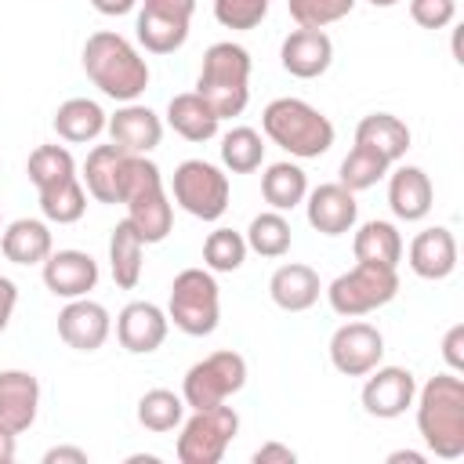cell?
<instances>
[{"label":"cell","mask_w":464,"mask_h":464,"mask_svg":"<svg viewBox=\"0 0 464 464\" xmlns=\"http://www.w3.org/2000/svg\"><path fill=\"white\" fill-rule=\"evenodd\" d=\"M417 431L439 460L464 457V381L446 370L417 392Z\"/></svg>","instance_id":"cell-1"},{"label":"cell","mask_w":464,"mask_h":464,"mask_svg":"<svg viewBox=\"0 0 464 464\" xmlns=\"http://www.w3.org/2000/svg\"><path fill=\"white\" fill-rule=\"evenodd\" d=\"M83 72L102 94L116 102H134L149 87V62L138 54V47L127 36L112 29H98L87 36Z\"/></svg>","instance_id":"cell-2"},{"label":"cell","mask_w":464,"mask_h":464,"mask_svg":"<svg viewBox=\"0 0 464 464\" xmlns=\"http://www.w3.org/2000/svg\"><path fill=\"white\" fill-rule=\"evenodd\" d=\"M120 203L127 207V221L145 243H163L174 225V207L163 188V174L152 160L145 156H127L123 167V185H120Z\"/></svg>","instance_id":"cell-3"},{"label":"cell","mask_w":464,"mask_h":464,"mask_svg":"<svg viewBox=\"0 0 464 464\" xmlns=\"http://www.w3.org/2000/svg\"><path fill=\"white\" fill-rule=\"evenodd\" d=\"M196 94L214 109L218 120L239 116L250 102V51L232 40L210 44L199 65Z\"/></svg>","instance_id":"cell-4"},{"label":"cell","mask_w":464,"mask_h":464,"mask_svg":"<svg viewBox=\"0 0 464 464\" xmlns=\"http://www.w3.org/2000/svg\"><path fill=\"white\" fill-rule=\"evenodd\" d=\"M261 130L272 145L297 160H315L334 145V123L304 98H276L261 112Z\"/></svg>","instance_id":"cell-5"},{"label":"cell","mask_w":464,"mask_h":464,"mask_svg":"<svg viewBox=\"0 0 464 464\" xmlns=\"http://www.w3.org/2000/svg\"><path fill=\"white\" fill-rule=\"evenodd\" d=\"M167 319L188 337H207L218 330L221 294L210 268H185L174 276L167 297Z\"/></svg>","instance_id":"cell-6"},{"label":"cell","mask_w":464,"mask_h":464,"mask_svg":"<svg viewBox=\"0 0 464 464\" xmlns=\"http://www.w3.org/2000/svg\"><path fill=\"white\" fill-rule=\"evenodd\" d=\"M395 294H399V272L388 268V265H366V261H355V268L341 272V276L326 286L330 308H334L337 315H344V319L377 312V308H384Z\"/></svg>","instance_id":"cell-7"},{"label":"cell","mask_w":464,"mask_h":464,"mask_svg":"<svg viewBox=\"0 0 464 464\" xmlns=\"http://www.w3.org/2000/svg\"><path fill=\"white\" fill-rule=\"evenodd\" d=\"M239 431V413L225 402L207 406V410H192L188 420H181V435H178V460L181 464H218L228 450V442Z\"/></svg>","instance_id":"cell-8"},{"label":"cell","mask_w":464,"mask_h":464,"mask_svg":"<svg viewBox=\"0 0 464 464\" xmlns=\"http://www.w3.org/2000/svg\"><path fill=\"white\" fill-rule=\"evenodd\" d=\"M246 384V359L232 348L225 352H210L207 359L192 362L185 381H181V399L188 410H207L225 402L228 395H236Z\"/></svg>","instance_id":"cell-9"},{"label":"cell","mask_w":464,"mask_h":464,"mask_svg":"<svg viewBox=\"0 0 464 464\" xmlns=\"http://www.w3.org/2000/svg\"><path fill=\"white\" fill-rule=\"evenodd\" d=\"M170 192H174V203L199 221H218L228 210V174L207 160L178 163Z\"/></svg>","instance_id":"cell-10"},{"label":"cell","mask_w":464,"mask_h":464,"mask_svg":"<svg viewBox=\"0 0 464 464\" xmlns=\"http://www.w3.org/2000/svg\"><path fill=\"white\" fill-rule=\"evenodd\" d=\"M196 0H141L138 11V44L149 54H174L188 40Z\"/></svg>","instance_id":"cell-11"},{"label":"cell","mask_w":464,"mask_h":464,"mask_svg":"<svg viewBox=\"0 0 464 464\" xmlns=\"http://www.w3.org/2000/svg\"><path fill=\"white\" fill-rule=\"evenodd\" d=\"M384 359V337L373 323H362L359 315L334 330L330 337V362L344 377H366Z\"/></svg>","instance_id":"cell-12"},{"label":"cell","mask_w":464,"mask_h":464,"mask_svg":"<svg viewBox=\"0 0 464 464\" xmlns=\"http://www.w3.org/2000/svg\"><path fill=\"white\" fill-rule=\"evenodd\" d=\"M362 410L381 420L402 417L417 399V377L406 366H373L362 384Z\"/></svg>","instance_id":"cell-13"},{"label":"cell","mask_w":464,"mask_h":464,"mask_svg":"<svg viewBox=\"0 0 464 464\" xmlns=\"http://www.w3.org/2000/svg\"><path fill=\"white\" fill-rule=\"evenodd\" d=\"M105 130H109V141L116 149L130 152V156H149L163 141L160 116L149 105H138V102H123V109H116L105 120Z\"/></svg>","instance_id":"cell-14"},{"label":"cell","mask_w":464,"mask_h":464,"mask_svg":"<svg viewBox=\"0 0 464 464\" xmlns=\"http://www.w3.org/2000/svg\"><path fill=\"white\" fill-rule=\"evenodd\" d=\"M304 214L315 232L344 236L359 218V203H355V192H348L341 181H323L304 196Z\"/></svg>","instance_id":"cell-15"},{"label":"cell","mask_w":464,"mask_h":464,"mask_svg":"<svg viewBox=\"0 0 464 464\" xmlns=\"http://www.w3.org/2000/svg\"><path fill=\"white\" fill-rule=\"evenodd\" d=\"M109 330H112V319L105 304L91 297H72L58 312V337L76 352H98L109 341Z\"/></svg>","instance_id":"cell-16"},{"label":"cell","mask_w":464,"mask_h":464,"mask_svg":"<svg viewBox=\"0 0 464 464\" xmlns=\"http://www.w3.org/2000/svg\"><path fill=\"white\" fill-rule=\"evenodd\" d=\"M44 286L54 297H87L98 286V261L87 250H51L44 261Z\"/></svg>","instance_id":"cell-17"},{"label":"cell","mask_w":464,"mask_h":464,"mask_svg":"<svg viewBox=\"0 0 464 464\" xmlns=\"http://www.w3.org/2000/svg\"><path fill=\"white\" fill-rule=\"evenodd\" d=\"M170 319L160 304L152 301H130L123 304V312L116 315V337L130 355H149L167 341Z\"/></svg>","instance_id":"cell-18"},{"label":"cell","mask_w":464,"mask_h":464,"mask_svg":"<svg viewBox=\"0 0 464 464\" xmlns=\"http://www.w3.org/2000/svg\"><path fill=\"white\" fill-rule=\"evenodd\" d=\"M279 62L290 76L297 80H315L334 65V40L323 29H294L283 47H279Z\"/></svg>","instance_id":"cell-19"},{"label":"cell","mask_w":464,"mask_h":464,"mask_svg":"<svg viewBox=\"0 0 464 464\" xmlns=\"http://www.w3.org/2000/svg\"><path fill=\"white\" fill-rule=\"evenodd\" d=\"M40 410V381L29 370H0V424L14 435L29 431Z\"/></svg>","instance_id":"cell-20"},{"label":"cell","mask_w":464,"mask_h":464,"mask_svg":"<svg viewBox=\"0 0 464 464\" xmlns=\"http://www.w3.org/2000/svg\"><path fill=\"white\" fill-rule=\"evenodd\" d=\"M431 199H435V188H431V178L420 170V167H395L388 174V207L399 221H420L428 218L431 210Z\"/></svg>","instance_id":"cell-21"},{"label":"cell","mask_w":464,"mask_h":464,"mask_svg":"<svg viewBox=\"0 0 464 464\" xmlns=\"http://www.w3.org/2000/svg\"><path fill=\"white\" fill-rule=\"evenodd\" d=\"M268 294L276 301V308L283 312H308L319 294H323V283H319V272L312 265H301V261H290V265H279L268 279Z\"/></svg>","instance_id":"cell-22"},{"label":"cell","mask_w":464,"mask_h":464,"mask_svg":"<svg viewBox=\"0 0 464 464\" xmlns=\"http://www.w3.org/2000/svg\"><path fill=\"white\" fill-rule=\"evenodd\" d=\"M127 156L123 149H116L112 141L109 145H94L83 160V188L87 196H94L98 203H120V185H123V167H127Z\"/></svg>","instance_id":"cell-23"},{"label":"cell","mask_w":464,"mask_h":464,"mask_svg":"<svg viewBox=\"0 0 464 464\" xmlns=\"http://www.w3.org/2000/svg\"><path fill=\"white\" fill-rule=\"evenodd\" d=\"M410 268L420 279H446L457 268V239L446 225L424 228L410 243Z\"/></svg>","instance_id":"cell-24"},{"label":"cell","mask_w":464,"mask_h":464,"mask_svg":"<svg viewBox=\"0 0 464 464\" xmlns=\"http://www.w3.org/2000/svg\"><path fill=\"white\" fill-rule=\"evenodd\" d=\"M0 250L11 265H44L47 254L54 250V239H51V228L47 221H36V218H18L11 225H4L0 232Z\"/></svg>","instance_id":"cell-25"},{"label":"cell","mask_w":464,"mask_h":464,"mask_svg":"<svg viewBox=\"0 0 464 464\" xmlns=\"http://www.w3.org/2000/svg\"><path fill=\"white\" fill-rule=\"evenodd\" d=\"M355 145H366V149L381 152L388 163H395L410 149V127L392 112H370L355 127Z\"/></svg>","instance_id":"cell-26"},{"label":"cell","mask_w":464,"mask_h":464,"mask_svg":"<svg viewBox=\"0 0 464 464\" xmlns=\"http://www.w3.org/2000/svg\"><path fill=\"white\" fill-rule=\"evenodd\" d=\"M105 120H109V116L102 112L98 102H91V98H69V102H62V105L54 109L51 127H54V134H58L62 141L83 145V141H94V138L105 130Z\"/></svg>","instance_id":"cell-27"},{"label":"cell","mask_w":464,"mask_h":464,"mask_svg":"<svg viewBox=\"0 0 464 464\" xmlns=\"http://www.w3.org/2000/svg\"><path fill=\"white\" fill-rule=\"evenodd\" d=\"M167 123L174 127V134H181L185 141H210L218 134V116L214 109L196 94V91H185V94H174L170 105H167Z\"/></svg>","instance_id":"cell-28"},{"label":"cell","mask_w":464,"mask_h":464,"mask_svg":"<svg viewBox=\"0 0 464 464\" xmlns=\"http://www.w3.org/2000/svg\"><path fill=\"white\" fill-rule=\"evenodd\" d=\"M141 250H145V239L134 232V225L127 218L116 221L109 236V268L120 290H134L141 283Z\"/></svg>","instance_id":"cell-29"},{"label":"cell","mask_w":464,"mask_h":464,"mask_svg":"<svg viewBox=\"0 0 464 464\" xmlns=\"http://www.w3.org/2000/svg\"><path fill=\"white\" fill-rule=\"evenodd\" d=\"M352 254H355V261L395 268L399 257H402V236L392 221H366L352 236Z\"/></svg>","instance_id":"cell-30"},{"label":"cell","mask_w":464,"mask_h":464,"mask_svg":"<svg viewBox=\"0 0 464 464\" xmlns=\"http://www.w3.org/2000/svg\"><path fill=\"white\" fill-rule=\"evenodd\" d=\"M261 196L272 210H294L297 203H304L308 196V178L297 163L283 160V163H272L265 174H261Z\"/></svg>","instance_id":"cell-31"},{"label":"cell","mask_w":464,"mask_h":464,"mask_svg":"<svg viewBox=\"0 0 464 464\" xmlns=\"http://www.w3.org/2000/svg\"><path fill=\"white\" fill-rule=\"evenodd\" d=\"M36 196H40V210H44L47 221L76 225V221L87 214V188H83L80 174H76V178H65V181H58V185H51V188H40Z\"/></svg>","instance_id":"cell-32"},{"label":"cell","mask_w":464,"mask_h":464,"mask_svg":"<svg viewBox=\"0 0 464 464\" xmlns=\"http://www.w3.org/2000/svg\"><path fill=\"white\" fill-rule=\"evenodd\" d=\"M185 410L188 406H185L181 395H174L170 388H152V392H145L138 399V424L145 431L163 435V431H174L185 420Z\"/></svg>","instance_id":"cell-33"},{"label":"cell","mask_w":464,"mask_h":464,"mask_svg":"<svg viewBox=\"0 0 464 464\" xmlns=\"http://www.w3.org/2000/svg\"><path fill=\"white\" fill-rule=\"evenodd\" d=\"M246 250H254V254H261V257H283L286 250H290V243H294V236H290V221L283 218V210H265V214H257L254 221H250V228H246Z\"/></svg>","instance_id":"cell-34"},{"label":"cell","mask_w":464,"mask_h":464,"mask_svg":"<svg viewBox=\"0 0 464 464\" xmlns=\"http://www.w3.org/2000/svg\"><path fill=\"white\" fill-rule=\"evenodd\" d=\"M221 163L232 174H254L265 163V141L254 127H232L221 138Z\"/></svg>","instance_id":"cell-35"},{"label":"cell","mask_w":464,"mask_h":464,"mask_svg":"<svg viewBox=\"0 0 464 464\" xmlns=\"http://www.w3.org/2000/svg\"><path fill=\"white\" fill-rule=\"evenodd\" d=\"M25 170H29V181L36 185V192H40V188H51L65 178H76V160L65 145H36L29 152Z\"/></svg>","instance_id":"cell-36"},{"label":"cell","mask_w":464,"mask_h":464,"mask_svg":"<svg viewBox=\"0 0 464 464\" xmlns=\"http://www.w3.org/2000/svg\"><path fill=\"white\" fill-rule=\"evenodd\" d=\"M388 160L381 156V152H373V149H366V145H352V152L341 160V185L348 188V192H362V188H373L384 174H388Z\"/></svg>","instance_id":"cell-37"},{"label":"cell","mask_w":464,"mask_h":464,"mask_svg":"<svg viewBox=\"0 0 464 464\" xmlns=\"http://www.w3.org/2000/svg\"><path fill=\"white\" fill-rule=\"evenodd\" d=\"M246 261V239L236 228H214L203 243V265L210 272H236Z\"/></svg>","instance_id":"cell-38"},{"label":"cell","mask_w":464,"mask_h":464,"mask_svg":"<svg viewBox=\"0 0 464 464\" xmlns=\"http://www.w3.org/2000/svg\"><path fill=\"white\" fill-rule=\"evenodd\" d=\"M286 7L301 29H326L341 18H348L355 0H286Z\"/></svg>","instance_id":"cell-39"},{"label":"cell","mask_w":464,"mask_h":464,"mask_svg":"<svg viewBox=\"0 0 464 464\" xmlns=\"http://www.w3.org/2000/svg\"><path fill=\"white\" fill-rule=\"evenodd\" d=\"M268 4L272 0H214V18L225 25V29H257L268 14Z\"/></svg>","instance_id":"cell-40"},{"label":"cell","mask_w":464,"mask_h":464,"mask_svg":"<svg viewBox=\"0 0 464 464\" xmlns=\"http://www.w3.org/2000/svg\"><path fill=\"white\" fill-rule=\"evenodd\" d=\"M410 18L420 29H446L457 18V0H410Z\"/></svg>","instance_id":"cell-41"},{"label":"cell","mask_w":464,"mask_h":464,"mask_svg":"<svg viewBox=\"0 0 464 464\" xmlns=\"http://www.w3.org/2000/svg\"><path fill=\"white\" fill-rule=\"evenodd\" d=\"M442 359H446V366L453 373L464 370V323H453L446 330V337H442Z\"/></svg>","instance_id":"cell-42"},{"label":"cell","mask_w":464,"mask_h":464,"mask_svg":"<svg viewBox=\"0 0 464 464\" xmlns=\"http://www.w3.org/2000/svg\"><path fill=\"white\" fill-rule=\"evenodd\" d=\"M297 453L283 442H265L261 450H254V464H294Z\"/></svg>","instance_id":"cell-43"},{"label":"cell","mask_w":464,"mask_h":464,"mask_svg":"<svg viewBox=\"0 0 464 464\" xmlns=\"http://www.w3.org/2000/svg\"><path fill=\"white\" fill-rule=\"evenodd\" d=\"M14 304H18V286L7 276H0V334L7 330V323L14 315Z\"/></svg>","instance_id":"cell-44"},{"label":"cell","mask_w":464,"mask_h":464,"mask_svg":"<svg viewBox=\"0 0 464 464\" xmlns=\"http://www.w3.org/2000/svg\"><path fill=\"white\" fill-rule=\"evenodd\" d=\"M44 464H87V450H80V446H51L44 453Z\"/></svg>","instance_id":"cell-45"},{"label":"cell","mask_w":464,"mask_h":464,"mask_svg":"<svg viewBox=\"0 0 464 464\" xmlns=\"http://www.w3.org/2000/svg\"><path fill=\"white\" fill-rule=\"evenodd\" d=\"M91 4L98 14H127V11H134L138 0H91Z\"/></svg>","instance_id":"cell-46"},{"label":"cell","mask_w":464,"mask_h":464,"mask_svg":"<svg viewBox=\"0 0 464 464\" xmlns=\"http://www.w3.org/2000/svg\"><path fill=\"white\" fill-rule=\"evenodd\" d=\"M14 453H18V446H14V431L0 424V464H11Z\"/></svg>","instance_id":"cell-47"},{"label":"cell","mask_w":464,"mask_h":464,"mask_svg":"<svg viewBox=\"0 0 464 464\" xmlns=\"http://www.w3.org/2000/svg\"><path fill=\"white\" fill-rule=\"evenodd\" d=\"M424 464V453H413V450H395V453H388V464Z\"/></svg>","instance_id":"cell-48"},{"label":"cell","mask_w":464,"mask_h":464,"mask_svg":"<svg viewBox=\"0 0 464 464\" xmlns=\"http://www.w3.org/2000/svg\"><path fill=\"white\" fill-rule=\"evenodd\" d=\"M370 4H373V7H395L399 0H370Z\"/></svg>","instance_id":"cell-49"},{"label":"cell","mask_w":464,"mask_h":464,"mask_svg":"<svg viewBox=\"0 0 464 464\" xmlns=\"http://www.w3.org/2000/svg\"><path fill=\"white\" fill-rule=\"evenodd\" d=\"M0 232H4V218H0Z\"/></svg>","instance_id":"cell-50"}]
</instances>
